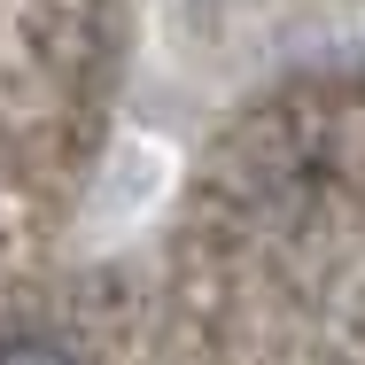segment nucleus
<instances>
[{
    "mask_svg": "<svg viewBox=\"0 0 365 365\" xmlns=\"http://www.w3.org/2000/svg\"><path fill=\"white\" fill-rule=\"evenodd\" d=\"M0 365H78L55 334H0Z\"/></svg>",
    "mask_w": 365,
    "mask_h": 365,
    "instance_id": "f257e3e1",
    "label": "nucleus"
}]
</instances>
